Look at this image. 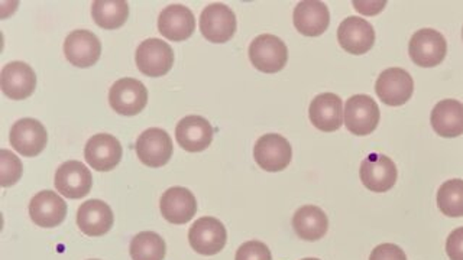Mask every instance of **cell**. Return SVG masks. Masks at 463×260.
<instances>
[{
	"label": "cell",
	"mask_w": 463,
	"mask_h": 260,
	"mask_svg": "<svg viewBox=\"0 0 463 260\" xmlns=\"http://www.w3.org/2000/svg\"><path fill=\"white\" fill-rule=\"evenodd\" d=\"M380 107L368 94H354L347 98L344 110V123L354 136L373 134L380 123Z\"/></svg>",
	"instance_id": "obj_1"
},
{
	"label": "cell",
	"mask_w": 463,
	"mask_h": 260,
	"mask_svg": "<svg viewBox=\"0 0 463 260\" xmlns=\"http://www.w3.org/2000/svg\"><path fill=\"white\" fill-rule=\"evenodd\" d=\"M250 60L258 71L275 74L286 67L288 48L279 36L262 33L250 42Z\"/></svg>",
	"instance_id": "obj_2"
},
{
	"label": "cell",
	"mask_w": 463,
	"mask_h": 260,
	"mask_svg": "<svg viewBox=\"0 0 463 260\" xmlns=\"http://www.w3.org/2000/svg\"><path fill=\"white\" fill-rule=\"evenodd\" d=\"M409 54L412 62L419 67L433 69L445 60L448 54V42L445 36L436 29H420L410 40Z\"/></svg>",
	"instance_id": "obj_3"
},
{
	"label": "cell",
	"mask_w": 463,
	"mask_h": 260,
	"mask_svg": "<svg viewBox=\"0 0 463 260\" xmlns=\"http://www.w3.org/2000/svg\"><path fill=\"white\" fill-rule=\"evenodd\" d=\"M188 242L199 255L213 256L224 249L228 242V231L223 223L214 217H202L188 231Z\"/></svg>",
	"instance_id": "obj_4"
},
{
	"label": "cell",
	"mask_w": 463,
	"mask_h": 260,
	"mask_svg": "<svg viewBox=\"0 0 463 260\" xmlns=\"http://www.w3.org/2000/svg\"><path fill=\"white\" fill-rule=\"evenodd\" d=\"M253 158L262 170L268 172H279L291 163L293 149L281 135L267 134L260 136L255 144Z\"/></svg>",
	"instance_id": "obj_5"
},
{
	"label": "cell",
	"mask_w": 463,
	"mask_h": 260,
	"mask_svg": "<svg viewBox=\"0 0 463 260\" xmlns=\"http://www.w3.org/2000/svg\"><path fill=\"white\" fill-rule=\"evenodd\" d=\"M375 91L383 105L398 107L412 98L414 79L404 69L392 67L381 72L376 79Z\"/></svg>",
	"instance_id": "obj_6"
},
{
	"label": "cell",
	"mask_w": 463,
	"mask_h": 260,
	"mask_svg": "<svg viewBox=\"0 0 463 260\" xmlns=\"http://www.w3.org/2000/svg\"><path fill=\"white\" fill-rule=\"evenodd\" d=\"M109 103L119 115L137 116L148 103V90L139 79L127 77L113 84L109 93Z\"/></svg>",
	"instance_id": "obj_7"
},
{
	"label": "cell",
	"mask_w": 463,
	"mask_h": 260,
	"mask_svg": "<svg viewBox=\"0 0 463 260\" xmlns=\"http://www.w3.org/2000/svg\"><path fill=\"white\" fill-rule=\"evenodd\" d=\"M359 177L369 191L387 192L397 182L398 170L390 156L371 153L361 163Z\"/></svg>",
	"instance_id": "obj_8"
},
{
	"label": "cell",
	"mask_w": 463,
	"mask_h": 260,
	"mask_svg": "<svg viewBox=\"0 0 463 260\" xmlns=\"http://www.w3.org/2000/svg\"><path fill=\"white\" fill-rule=\"evenodd\" d=\"M200 31L210 42H228L236 32L235 14L226 5H209L200 16Z\"/></svg>",
	"instance_id": "obj_9"
},
{
	"label": "cell",
	"mask_w": 463,
	"mask_h": 260,
	"mask_svg": "<svg viewBox=\"0 0 463 260\" xmlns=\"http://www.w3.org/2000/svg\"><path fill=\"white\" fill-rule=\"evenodd\" d=\"M137 69L148 77H163L173 69L174 51L165 41L149 38L137 47Z\"/></svg>",
	"instance_id": "obj_10"
},
{
	"label": "cell",
	"mask_w": 463,
	"mask_h": 260,
	"mask_svg": "<svg viewBox=\"0 0 463 260\" xmlns=\"http://www.w3.org/2000/svg\"><path fill=\"white\" fill-rule=\"evenodd\" d=\"M135 149H137V158L149 168H161L165 165L174 152L170 135L159 127L145 130L144 134L137 137Z\"/></svg>",
	"instance_id": "obj_11"
},
{
	"label": "cell",
	"mask_w": 463,
	"mask_h": 260,
	"mask_svg": "<svg viewBox=\"0 0 463 260\" xmlns=\"http://www.w3.org/2000/svg\"><path fill=\"white\" fill-rule=\"evenodd\" d=\"M340 47L352 55H364L373 50L375 43V29L366 19L351 16L337 28Z\"/></svg>",
	"instance_id": "obj_12"
},
{
	"label": "cell",
	"mask_w": 463,
	"mask_h": 260,
	"mask_svg": "<svg viewBox=\"0 0 463 260\" xmlns=\"http://www.w3.org/2000/svg\"><path fill=\"white\" fill-rule=\"evenodd\" d=\"M91 187V172L80 161H67L55 172V188L67 199H83L90 192Z\"/></svg>",
	"instance_id": "obj_13"
},
{
	"label": "cell",
	"mask_w": 463,
	"mask_h": 260,
	"mask_svg": "<svg viewBox=\"0 0 463 260\" xmlns=\"http://www.w3.org/2000/svg\"><path fill=\"white\" fill-rule=\"evenodd\" d=\"M84 158L94 170L108 172L119 165L122 159V144L113 135H94L86 144Z\"/></svg>",
	"instance_id": "obj_14"
},
{
	"label": "cell",
	"mask_w": 463,
	"mask_h": 260,
	"mask_svg": "<svg viewBox=\"0 0 463 260\" xmlns=\"http://www.w3.org/2000/svg\"><path fill=\"white\" fill-rule=\"evenodd\" d=\"M344 103L337 94L322 93L311 101L308 117L316 129L332 134L344 125Z\"/></svg>",
	"instance_id": "obj_15"
},
{
	"label": "cell",
	"mask_w": 463,
	"mask_h": 260,
	"mask_svg": "<svg viewBox=\"0 0 463 260\" xmlns=\"http://www.w3.org/2000/svg\"><path fill=\"white\" fill-rule=\"evenodd\" d=\"M9 139L14 151L21 155L33 158L40 155L47 146L48 134L43 123L26 117L14 123Z\"/></svg>",
	"instance_id": "obj_16"
},
{
	"label": "cell",
	"mask_w": 463,
	"mask_h": 260,
	"mask_svg": "<svg viewBox=\"0 0 463 260\" xmlns=\"http://www.w3.org/2000/svg\"><path fill=\"white\" fill-rule=\"evenodd\" d=\"M64 54L72 65L87 69L99 61L101 43L98 36L90 31L77 29L65 38Z\"/></svg>",
	"instance_id": "obj_17"
},
{
	"label": "cell",
	"mask_w": 463,
	"mask_h": 260,
	"mask_svg": "<svg viewBox=\"0 0 463 260\" xmlns=\"http://www.w3.org/2000/svg\"><path fill=\"white\" fill-rule=\"evenodd\" d=\"M175 139L184 151L203 152L213 142V127L202 116H187L175 127Z\"/></svg>",
	"instance_id": "obj_18"
},
{
	"label": "cell",
	"mask_w": 463,
	"mask_h": 260,
	"mask_svg": "<svg viewBox=\"0 0 463 260\" xmlns=\"http://www.w3.org/2000/svg\"><path fill=\"white\" fill-rule=\"evenodd\" d=\"M0 86L6 98L12 100H25L35 91V71L25 62H9L2 70Z\"/></svg>",
	"instance_id": "obj_19"
},
{
	"label": "cell",
	"mask_w": 463,
	"mask_h": 260,
	"mask_svg": "<svg viewBox=\"0 0 463 260\" xmlns=\"http://www.w3.org/2000/svg\"><path fill=\"white\" fill-rule=\"evenodd\" d=\"M29 214L40 228H57L67 216V202L57 192L41 191L29 202Z\"/></svg>",
	"instance_id": "obj_20"
},
{
	"label": "cell",
	"mask_w": 463,
	"mask_h": 260,
	"mask_svg": "<svg viewBox=\"0 0 463 260\" xmlns=\"http://www.w3.org/2000/svg\"><path fill=\"white\" fill-rule=\"evenodd\" d=\"M161 213L168 223H188L197 213V201L194 194L184 187H173L161 197Z\"/></svg>",
	"instance_id": "obj_21"
},
{
	"label": "cell",
	"mask_w": 463,
	"mask_h": 260,
	"mask_svg": "<svg viewBox=\"0 0 463 260\" xmlns=\"http://www.w3.org/2000/svg\"><path fill=\"white\" fill-rule=\"evenodd\" d=\"M293 22L301 35L310 38L323 35L329 28V7L317 0H304L294 9Z\"/></svg>",
	"instance_id": "obj_22"
},
{
	"label": "cell",
	"mask_w": 463,
	"mask_h": 260,
	"mask_svg": "<svg viewBox=\"0 0 463 260\" xmlns=\"http://www.w3.org/2000/svg\"><path fill=\"white\" fill-rule=\"evenodd\" d=\"M158 29L164 38L174 42L188 40L195 29L194 14L187 6L170 5L159 14Z\"/></svg>",
	"instance_id": "obj_23"
},
{
	"label": "cell",
	"mask_w": 463,
	"mask_h": 260,
	"mask_svg": "<svg viewBox=\"0 0 463 260\" xmlns=\"http://www.w3.org/2000/svg\"><path fill=\"white\" fill-rule=\"evenodd\" d=\"M113 221L112 209L101 200H89L77 211V226L90 237L105 236L112 228Z\"/></svg>",
	"instance_id": "obj_24"
},
{
	"label": "cell",
	"mask_w": 463,
	"mask_h": 260,
	"mask_svg": "<svg viewBox=\"0 0 463 260\" xmlns=\"http://www.w3.org/2000/svg\"><path fill=\"white\" fill-rule=\"evenodd\" d=\"M431 127L441 137L463 135V103L455 98H445L434 106L430 116Z\"/></svg>",
	"instance_id": "obj_25"
},
{
	"label": "cell",
	"mask_w": 463,
	"mask_h": 260,
	"mask_svg": "<svg viewBox=\"0 0 463 260\" xmlns=\"http://www.w3.org/2000/svg\"><path fill=\"white\" fill-rule=\"evenodd\" d=\"M293 228L298 237L316 242L325 237L329 230V218L320 207L303 206L294 214Z\"/></svg>",
	"instance_id": "obj_26"
},
{
	"label": "cell",
	"mask_w": 463,
	"mask_h": 260,
	"mask_svg": "<svg viewBox=\"0 0 463 260\" xmlns=\"http://www.w3.org/2000/svg\"><path fill=\"white\" fill-rule=\"evenodd\" d=\"M91 14L103 29H118L129 18V5L125 0H96L91 5Z\"/></svg>",
	"instance_id": "obj_27"
},
{
	"label": "cell",
	"mask_w": 463,
	"mask_h": 260,
	"mask_svg": "<svg viewBox=\"0 0 463 260\" xmlns=\"http://www.w3.org/2000/svg\"><path fill=\"white\" fill-rule=\"evenodd\" d=\"M132 260H164L166 253L165 242L154 231H142L130 243Z\"/></svg>",
	"instance_id": "obj_28"
},
{
	"label": "cell",
	"mask_w": 463,
	"mask_h": 260,
	"mask_svg": "<svg viewBox=\"0 0 463 260\" xmlns=\"http://www.w3.org/2000/svg\"><path fill=\"white\" fill-rule=\"evenodd\" d=\"M439 209L446 217H463V180H449L440 185L438 191Z\"/></svg>",
	"instance_id": "obj_29"
},
{
	"label": "cell",
	"mask_w": 463,
	"mask_h": 260,
	"mask_svg": "<svg viewBox=\"0 0 463 260\" xmlns=\"http://www.w3.org/2000/svg\"><path fill=\"white\" fill-rule=\"evenodd\" d=\"M24 166H22L21 159L14 155V152H0V184L2 187L7 188L16 184L21 180Z\"/></svg>",
	"instance_id": "obj_30"
},
{
	"label": "cell",
	"mask_w": 463,
	"mask_h": 260,
	"mask_svg": "<svg viewBox=\"0 0 463 260\" xmlns=\"http://www.w3.org/2000/svg\"><path fill=\"white\" fill-rule=\"evenodd\" d=\"M235 260H272L271 250L265 243L250 240L239 247Z\"/></svg>",
	"instance_id": "obj_31"
},
{
	"label": "cell",
	"mask_w": 463,
	"mask_h": 260,
	"mask_svg": "<svg viewBox=\"0 0 463 260\" xmlns=\"http://www.w3.org/2000/svg\"><path fill=\"white\" fill-rule=\"evenodd\" d=\"M369 260H407V256L400 246L383 243L371 252Z\"/></svg>",
	"instance_id": "obj_32"
},
{
	"label": "cell",
	"mask_w": 463,
	"mask_h": 260,
	"mask_svg": "<svg viewBox=\"0 0 463 260\" xmlns=\"http://www.w3.org/2000/svg\"><path fill=\"white\" fill-rule=\"evenodd\" d=\"M446 253L450 260H463V228H455L446 240Z\"/></svg>",
	"instance_id": "obj_33"
},
{
	"label": "cell",
	"mask_w": 463,
	"mask_h": 260,
	"mask_svg": "<svg viewBox=\"0 0 463 260\" xmlns=\"http://www.w3.org/2000/svg\"><path fill=\"white\" fill-rule=\"evenodd\" d=\"M303 260H320V259H316V257H306V259H303Z\"/></svg>",
	"instance_id": "obj_34"
},
{
	"label": "cell",
	"mask_w": 463,
	"mask_h": 260,
	"mask_svg": "<svg viewBox=\"0 0 463 260\" xmlns=\"http://www.w3.org/2000/svg\"><path fill=\"white\" fill-rule=\"evenodd\" d=\"M462 38H463V29H462Z\"/></svg>",
	"instance_id": "obj_35"
},
{
	"label": "cell",
	"mask_w": 463,
	"mask_h": 260,
	"mask_svg": "<svg viewBox=\"0 0 463 260\" xmlns=\"http://www.w3.org/2000/svg\"><path fill=\"white\" fill-rule=\"evenodd\" d=\"M90 260H98V259H90Z\"/></svg>",
	"instance_id": "obj_36"
}]
</instances>
